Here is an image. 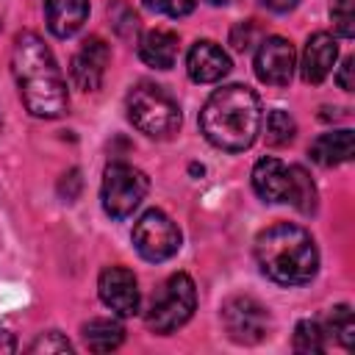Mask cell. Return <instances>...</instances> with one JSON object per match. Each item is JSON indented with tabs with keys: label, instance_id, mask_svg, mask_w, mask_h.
Listing matches in <instances>:
<instances>
[{
	"label": "cell",
	"instance_id": "obj_1",
	"mask_svg": "<svg viewBox=\"0 0 355 355\" xmlns=\"http://www.w3.org/2000/svg\"><path fill=\"white\" fill-rule=\"evenodd\" d=\"M11 72L19 86V97L33 116L55 119L67 111L69 105L67 80L55 64V55L50 53V47L39 33L22 31L14 39Z\"/></svg>",
	"mask_w": 355,
	"mask_h": 355
},
{
	"label": "cell",
	"instance_id": "obj_2",
	"mask_svg": "<svg viewBox=\"0 0 355 355\" xmlns=\"http://www.w3.org/2000/svg\"><path fill=\"white\" fill-rule=\"evenodd\" d=\"M261 119L263 111L258 94L244 83H230L205 100L200 111V130L214 147L241 153L258 139Z\"/></svg>",
	"mask_w": 355,
	"mask_h": 355
},
{
	"label": "cell",
	"instance_id": "obj_3",
	"mask_svg": "<svg viewBox=\"0 0 355 355\" xmlns=\"http://www.w3.org/2000/svg\"><path fill=\"white\" fill-rule=\"evenodd\" d=\"M255 261L261 272L280 286H302L319 269V250L300 225H272L255 239Z\"/></svg>",
	"mask_w": 355,
	"mask_h": 355
},
{
	"label": "cell",
	"instance_id": "obj_4",
	"mask_svg": "<svg viewBox=\"0 0 355 355\" xmlns=\"http://www.w3.org/2000/svg\"><path fill=\"white\" fill-rule=\"evenodd\" d=\"M125 108L133 128L153 139H166L180 128V108L175 97L158 83H136L125 100Z\"/></svg>",
	"mask_w": 355,
	"mask_h": 355
},
{
	"label": "cell",
	"instance_id": "obj_5",
	"mask_svg": "<svg viewBox=\"0 0 355 355\" xmlns=\"http://www.w3.org/2000/svg\"><path fill=\"white\" fill-rule=\"evenodd\" d=\"M197 308V288L194 280L186 272H178L166 277V283L155 291L150 308H147V327L153 333H175L183 327Z\"/></svg>",
	"mask_w": 355,
	"mask_h": 355
},
{
	"label": "cell",
	"instance_id": "obj_6",
	"mask_svg": "<svg viewBox=\"0 0 355 355\" xmlns=\"http://www.w3.org/2000/svg\"><path fill=\"white\" fill-rule=\"evenodd\" d=\"M147 189H150V180L141 169H136L125 161L108 164L103 172V186H100L105 214L114 219L130 216L141 205V200L147 197Z\"/></svg>",
	"mask_w": 355,
	"mask_h": 355
},
{
	"label": "cell",
	"instance_id": "obj_7",
	"mask_svg": "<svg viewBox=\"0 0 355 355\" xmlns=\"http://www.w3.org/2000/svg\"><path fill=\"white\" fill-rule=\"evenodd\" d=\"M133 247L144 261L161 263L180 250V230L164 211L150 208L133 225Z\"/></svg>",
	"mask_w": 355,
	"mask_h": 355
},
{
	"label": "cell",
	"instance_id": "obj_8",
	"mask_svg": "<svg viewBox=\"0 0 355 355\" xmlns=\"http://www.w3.org/2000/svg\"><path fill=\"white\" fill-rule=\"evenodd\" d=\"M222 324H225V333L230 336V341L250 347L269 336L272 319H269V311L255 297L236 294L222 305Z\"/></svg>",
	"mask_w": 355,
	"mask_h": 355
},
{
	"label": "cell",
	"instance_id": "obj_9",
	"mask_svg": "<svg viewBox=\"0 0 355 355\" xmlns=\"http://www.w3.org/2000/svg\"><path fill=\"white\" fill-rule=\"evenodd\" d=\"M294 47L288 39L283 36H266L258 42V50H255V75L258 80L269 83V86H286L294 75Z\"/></svg>",
	"mask_w": 355,
	"mask_h": 355
},
{
	"label": "cell",
	"instance_id": "obj_10",
	"mask_svg": "<svg viewBox=\"0 0 355 355\" xmlns=\"http://www.w3.org/2000/svg\"><path fill=\"white\" fill-rule=\"evenodd\" d=\"M97 291L105 308H111L116 316H133L139 313V283L130 269L125 266H105L97 280Z\"/></svg>",
	"mask_w": 355,
	"mask_h": 355
},
{
	"label": "cell",
	"instance_id": "obj_11",
	"mask_svg": "<svg viewBox=\"0 0 355 355\" xmlns=\"http://www.w3.org/2000/svg\"><path fill=\"white\" fill-rule=\"evenodd\" d=\"M111 61V50L100 36H89L80 50L72 55L69 61V80L75 89L80 92H94L100 89L103 78H105V67Z\"/></svg>",
	"mask_w": 355,
	"mask_h": 355
},
{
	"label": "cell",
	"instance_id": "obj_12",
	"mask_svg": "<svg viewBox=\"0 0 355 355\" xmlns=\"http://www.w3.org/2000/svg\"><path fill=\"white\" fill-rule=\"evenodd\" d=\"M186 69L194 83H216L230 72V58L216 42L200 39L186 55Z\"/></svg>",
	"mask_w": 355,
	"mask_h": 355
},
{
	"label": "cell",
	"instance_id": "obj_13",
	"mask_svg": "<svg viewBox=\"0 0 355 355\" xmlns=\"http://www.w3.org/2000/svg\"><path fill=\"white\" fill-rule=\"evenodd\" d=\"M336 55H338V44H336V39L330 33L319 31V33L308 36L305 50H302V58H300L302 80L305 83H322L333 72Z\"/></svg>",
	"mask_w": 355,
	"mask_h": 355
},
{
	"label": "cell",
	"instance_id": "obj_14",
	"mask_svg": "<svg viewBox=\"0 0 355 355\" xmlns=\"http://www.w3.org/2000/svg\"><path fill=\"white\" fill-rule=\"evenodd\" d=\"M252 189L266 202H288V197H291V169L277 158H261L252 166Z\"/></svg>",
	"mask_w": 355,
	"mask_h": 355
},
{
	"label": "cell",
	"instance_id": "obj_15",
	"mask_svg": "<svg viewBox=\"0 0 355 355\" xmlns=\"http://www.w3.org/2000/svg\"><path fill=\"white\" fill-rule=\"evenodd\" d=\"M178 50H180V39L175 31L169 28H153L139 39V58L147 67L155 69H169L178 61Z\"/></svg>",
	"mask_w": 355,
	"mask_h": 355
},
{
	"label": "cell",
	"instance_id": "obj_16",
	"mask_svg": "<svg viewBox=\"0 0 355 355\" xmlns=\"http://www.w3.org/2000/svg\"><path fill=\"white\" fill-rule=\"evenodd\" d=\"M44 17L50 33L67 39L83 28L89 17V0H44Z\"/></svg>",
	"mask_w": 355,
	"mask_h": 355
},
{
	"label": "cell",
	"instance_id": "obj_17",
	"mask_svg": "<svg viewBox=\"0 0 355 355\" xmlns=\"http://www.w3.org/2000/svg\"><path fill=\"white\" fill-rule=\"evenodd\" d=\"M311 158L319 164V166H338V164H347L355 153V136L349 128H341V130H330V133H322L311 141L308 147Z\"/></svg>",
	"mask_w": 355,
	"mask_h": 355
},
{
	"label": "cell",
	"instance_id": "obj_18",
	"mask_svg": "<svg viewBox=\"0 0 355 355\" xmlns=\"http://www.w3.org/2000/svg\"><path fill=\"white\" fill-rule=\"evenodd\" d=\"M83 341L92 352H111L125 341V327L114 319H92L83 324Z\"/></svg>",
	"mask_w": 355,
	"mask_h": 355
},
{
	"label": "cell",
	"instance_id": "obj_19",
	"mask_svg": "<svg viewBox=\"0 0 355 355\" xmlns=\"http://www.w3.org/2000/svg\"><path fill=\"white\" fill-rule=\"evenodd\" d=\"M288 169H291V197H288V202L302 214H313L316 211V186H313L311 175L302 166H288Z\"/></svg>",
	"mask_w": 355,
	"mask_h": 355
},
{
	"label": "cell",
	"instance_id": "obj_20",
	"mask_svg": "<svg viewBox=\"0 0 355 355\" xmlns=\"http://www.w3.org/2000/svg\"><path fill=\"white\" fill-rule=\"evenodd\" d=\"M294 349L297 352H324L327 349V330L316 319H302L294 330Z\"/></svg>",
	"mask_w": 355,
	"mask_h": 355
},
{
	"label": "cell",
	"instance_id": "obj_21",
	"mask_svg": "<svg viewBox=\"0 0 355 355\" xmlns=\"http://www.w3.org/2000/svg\"><path fill=\"white\" fill-rule=\"evenodd\" d=\"M344 349L352 347L355 341V316H352V308L349 305H336L330 313H327V327H324Z\"/></svg>",
	"mask_w": 355,
	"mask_h": 355
},
{
	"label": "cell",
	"instance_id": "obj_22",
	"mask_svg": "<svg viewBox=\"0 0 355 355\" xmlns=\"http://www.w3.org/2000/svg\"><path fill=\"white\" fill-rule=\"evenodd\" d=\"M294 133H297V125H294L288 111H280V108L269 111V116H266V144L269 147L288 144L294 139Z\"/></svg>",
	"mask_w": 355,
	"mask_h": 355
},
{
	"label": "cell",
	"instance_id": "obj_23",
	"mask_svg": "<svg viewBox=\"0 0 355 355\" xmlns=\"http://www.w3.org/2000/svg\"><path fill=\"white\" fill-rule=\"evenodd\" d=\"M330 19H333V28L338 36H344V39L355 36V3L352 0H333Z\"/></svg>",
	"mask_w": 355,
	"mask_h": 355
},
{
	"label": "cell",
	"instance_id": "obj_24",
	"mask_svg": "<svg viewBox=\"0 0 355 355\" xmlns=\"http://www.w3.org/2000/svg\"><path fill=\"white\" fill-rule=\"evenodd\" d=\"M258 42H261V28H258L255 19H244V22H239V25L230 31V44H233V50H239V53L250 50V47L258 44Z\"/></svg>",
	"mask_w": 355,
	"mask_h": 355
},
{
	"label": "cell",
	"instance_id": "obj_25",
	"mask_svg": "<svg viewBox=\"0 0 355 355\" xmlns=\"http://www.w3.org/2000/svg\"><path fill=\"white\" fill-rule=\"evenodd\" d=\"M31 352H44V355H50V352H72V344H69L61 333L50 330V333H42V336L31 344Z\"/></svg>",
	"mask_w": 355,
	"mask_h": 355
},
{
	"label": "cell",
	"instance_id": "obj_26",
	"mask_svg": "<svg viewBox=\"0 0 355 355\" xmlns=\"http://www.w3.org/2000/svg\"><path fill=\"white\" fill-rule=\"evenodd\" d=\"M144 6L155 14L166 17H186L194 11V0H144Z\"/></svg>",
	"mask_w": 355,
	"mask_h": 355
},
{
	"label": "cell",
	"instance_id": "obj_27",
	"mask_svg": "<svg viewBox=\"0 0 355 355\" xmlns=\"http://www.w3.org/2000/svg\"><path fill=\"white\" fill-rule=\"evenodd\" d=\"M352 69H355V58H344L338 75H336V83L344 89V92H352Z\"/></svg>",
	"mask_w": 355,
	"mask_h": 355
},
{
	"label": "cell",
	"instance_id": "obj_28",
	"mask_svg": "<svg viewBox=\"0 0 355 355\" xmlns=\"http://www.w3.org/2000/svg\"><path fill=\"white\" fill-rule=\"evenodd\" d=\"M269 11H275V14H288L291 8H297V3L300 0H261Z\"/></svg>",
	"mask_w": 355,
	"mask_h": 355
},
{
	"label": "cell",
	"instance_id": "obj_29",
	"mask_svg": "<svg viewBox=\"0 0 355 355\" xmlns=\"http://www.w3.org/2000/svg\"><path fill=\"white\" fill-rule=\"evenodd\" d=\"M14 349H17L14 336H11V333H6V330H0V355H8V352H14Z\"/></svg>",
	"mask_w": 355,
	"mask_h": 355
},
{
	"label": "cell",
	"instance_id": "obj_30",
	"mask_svg": "<svg viewBox=\"0 0 355 355\" xmlns=\"http://www.w3.org/2000/svg\"><path fill=\"white\" fill-rule=\"evenodd\" d=\"M205 3H211V6H227V3H233V0H205Z\"/></svg>",
	"mask_w": 355,
	"mask_h": 355
},
{
	"label": "cell",
	"instance_id": "obj_31",
	"mask_svg": "<svg viewBox=\"0 0 355 355\" xmlns=\"http://www.w3.org/2000/svg\"><path fill=\"white\" fill-rule=\"evenodd\" d=\"M0 130H3V119H0Z\"/></svg>",
	"mask_w": 355,
	"mask_h": 355
}]
</instances>
